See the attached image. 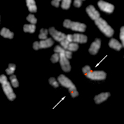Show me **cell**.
I'll list each match as a JSON object with an SVG mask.
<instances>
[{
  "label": "cell",
  "mask_w": 124,
  "mask_h": 124,
  "mask_svg": "<svg viewBox=\"0 0 124 124\" xmlns=\"http://www.w3.org/2000/svg\"><path fill=\"white\" fill-rule=\"evenodd\" d=\"M54 52L59 54V57H60L59 61H60L62 70L64 72H70L71 70L70 64V62L68 60L69 59H68L65 54V50L62 47L57 45L54 49Z\"/></svg>",
  "instance_id": "cell-1"
},
{
  "label": "cell",
  "mask_w": 124,
  "mask_h": 124,
  "mask_svg": "<svg viewBox=\"0 0 124 124\" xmlns=\"http://www.w3.org/2000/svg\"><path fill=\"white\" fill-rule=\"evenodd\" d=\"M57 80L61 85H62L65 88H68L69 93L72 98H76L77 96H78L79 94H78V92L77 90L75 85L72 83V82L68 78H67L64 75H60L58 76Z\"/></svg>",
  "instance_id": "cell-2"
},
{
  "label": "cell",
  "mask_w": 124,
  "mask_h": 124,
  "mask_svg": "<svg viewBox=\"0 0 124 124\" xmlns=\"http://www.w3.org/2000/svg\"><path fill=\"white\" fill-rule=\"evenodd\" d=\"M0 83L1 84L3 91L8 98V99L11 101H14L16 98V95L11 87L10 83L7 80V78L4 75H0Z\"/></svg>",
  "instance_id": "cell-3"
},
{
  "label": "cell",
  "mask_w": 124,
  "mask_h": 124,
  "mask_svg": "<svg viewBox=\"0 0 124 124\" xmlns=\"http://www.w3.org/2000/svg\"><path fill=\"white\" fill-rule=\"evenodd\" d=\"M95 25L99 28V30L107 37H110L113 35L114 34V30L113 28L107 23L106 20H104L102 18H98L95 21Z\"/></svg>",
  "instance_id": "cell-4"
},
{
  "label": "cell",
  "mask_w": 124,
  "mask_h": 124,
  "mask_svg": "<svg viewBox=\"0 0 124 124\" xmlns=\"http://www.w3.org/2000/svg\"><path fill=\"white\" fill-rule=\"evenodd\" d=\"M63 26L66 28H70L73 31L84 32L86 30V25L83 23L78 22H72L70 19H65L63 22Z\"/></svg>",
  "instance_id": "cell-5"
},
{
  "label": "cell",
  "mask_w": 124,
  "mask_h": 124,
  "mask_svg": "<svg viewBox=\"0 0 124 124\" xmlns=\"http://www.w3.org/2000/svg\"><path fill=\"white\" fill-rule=\"evenodd\" d=\"M86 77L93 80H103L106 78V73L104 71H90L85 75Z\"/></svg>",
  "instance_id": "cell-6"
},
{
  "label": "cell",
  "mask_w": 124,
  "mask_h": 124,
  "mask_svg": "<svg viewBox=\"0 0 124 124\" xmlns=\"http://www.w3.org/2000/svg\"><path fill=\"white\" fill-rule=\"evenodd\" d=\"M48 32H50V34L51 35V36L53 37L54 39H55L56 41L57 42H62L63 39H65V38L66 37V35L61 32H59L57 31L54 27H52L49 29Z\"/></svg>",
  "instance_id": "cell-7"
},
{
  "label": "cell",
  "mask_w": 124,
  "mask_h": 124,
  "mask_svg": "<svg viewBox=\"0 0 124 124\" xmlns=\"http://www.w3.org/2000/svg\"><path fill=\"white\" fill-rule=\"evenodd\" d=\"M98 5L102 11L107 12V13L110 14L114 11V6L112 4H110L108 2L105 1L100 0L98 2Z\"/></svg>",
  "instance_id": "cell-8"
},
{
  "label": "cell",
  "mask_w": 124,
  "mask_h": 124,
  "mask_svg": "<svg viewBox=\"0 0 124 124\" xmlns=\"http://www.w3.org/2000/svg\"><path fill=\"white\" fill-rule=\"evenodd\" d=\"M101 40L100 39H98L96 38L95 39V41L90 45V47L89 48V53L93 54V55H95L98 53L99 49L101 48Z\"/></svg>",
  "instance_id": "cell-9"
},
{
  "label": "cell",
  "mask_w": 124,
  "mask_h": 124,
  "mask_svg": "<svg viewBox=\"0 0 124 124\" xmlns=\"http://www.w3.org/2000/svg\"><path fill=\"white\" fill-rule=\"evenodd\" d=\"M86 12L89 15V17L91 18V19L94 21L100 18V13L95 9V8L93 5H89L88 7H87Z\"/></svg>",
  "instance_id": "cell-10"
},
{
  "label": "cell",
  "mask_w": 124,
  "mask_h": 124,
  "mask_svg": "<svg viewBox=\"0 0 124 124\" xmlns=\"http://www.w3.org/2000/svg\"><path fill=\"white\" fill-rule=\"evenodd\" d=\"M72 42L75 43H85L88 41L87 36L82 34H74L72 35Z\"/></svg>",
  "instance_id": "cell-11"
},
{
  "label": "cell",
  "mask_w": 124,
  "mask_h": 124,
  "mask_svg": "<svg viewBox=\"0 0 124 124\" xmlns=\"http://www.w3.org/2000/svg\"><path fill=\"white\" fill-rule=\"evenodd\" d=\"M110 93H108V92L102 93L96 95L94 98V101H95L96 104H100V103L104 102L105 101H106L107 99L108 98V97H110Z\"/></svg>",
  "instance_id": "cell-12"
},
{
  "label": "cell",
  "mask_w": 124,
  "mask_h": 124,
  "mask_svg": "<svg viewBox=\"0 0 124 124\" xmlns=\"http://www.w3.org/2000/svg\"><path fill=\"white\" fill-rule=\"evenodd\" d=\"M54 41L51 38H47L46 39H42L39 42V49L48 48L53 45Z\"/></svg>",
  "instance_id": "cell-13"
},
{
  "label": "cell",
  "mask_w": 124,
  "mask_h": 124,
  "mask_svg": "<svg viewBox=\"0 0 124 124\" xmlns=\"http://www.w3.org/2000/svg\"><path fill=\"white\" fill-rule=\"evenodd\" d=\"M108 45L110 48L114 49L117 51L121 50V49L122 48V45L116 39H111L108 43Z\"/></svg>",
  "instance_id": "cell-14"
},
{
  "label": "cell",
  "mask_w": 124,
  "mask_h": 124,
  "mask_svg": "<svg viewBox=\"0 0 124 124\" xmlns=\"http://www.w3.org/2000/svg\"><path fill=\"white\" fill-rule=\"evenodd\" d=\"M0 35L4 38H9V39H12L14 37V33L11 32L9 29L7 28H2L0 31Z\"/></svg>",
  "instance_id": "cell-15"
},
{
  "label": "cell",
  "mask_w": 124,
  "mask_h": 124,
  "mask_svg": "<svg viewBox=\"0 0 124 124\" xmlns=\"http://www.w3.org/2000/svg\"><path fill=\"white\" fill-rule=\"evenodd\" d=\"M27 7L30 12H36L37 10L35 0H26Z\"/></svg>",
  "instance_id": "cell-16"
},
{
  "label": "cell",
  "mask_w": 124,
  "mask_h": 124,
  "mask_svg": "<svg viewBox=\"0 0 124 124\" xmlns=\"http://www.w3.org/2000/svg\"><path fill=\"white\" fill-rule=\"evenodd\" d=\"M36 27L35 24H24L23 27V30L24 32H30V33H34L35 32Z\"/></svg>",
  "instance_id": "cell-17"
},
{
  "label": "cell",
  "mask_w": 124,
  "mask_h": 124,
  "mask_svg": "<svg viewBox=\"0 0 124 124\" xmlns=\"http://www.w3.org/2000/svg\"><path fill=\"white\" fill-rule=\"evenodd\" d=\"M79 48V45L78 43H75V42H70L69 45H68V47L67 48L66 50H69V51H77Z\"/></svg>",
  "instance_id": "cell-18"
},
{
  "label": "cell",
  "mask_w": 124,
  "mask_h": 124,
  "mask_svg": "<svg viewBox=\"0 0 124 124\" xmlns=\"http://www.w3.org/2000/svg\"><path fill=\"white\" fill-rule=\"evenodd\" d=\"M47 35H48V30H46V29H41L38 37L40 39H47Z\"/></svg>",
  "instance_id": "cell-19"
},
{
  "label": "cell",
  "mask_w": 124,
  "mask_h": 124,
  "mask_svg": "<svg viewBox=\"0 0 124 124\" xmlns=\"http://www.w3.org/2000/svg\"><path fill=\"white\" fill-rule=\"evenodd\" d=\"M16 69V65L15 64H12V63H10L9 64V66H8V68L6 69V73L7 75H12Z\"/></svg>",
  "instance_id": "cell-20"
},
{
  "label": "cell",
  "mask_w": 124,
  "mask_h": 124,
  "mask_svg": "<svg viewBox=\"0 0 124 124\" xmlns=\"http://www.w3.org/2000/svg\"><path fill=\"white\" fill-rule=\"evenodd\" d=\"M9 80L11 81V84L14 88H17L19 86V82L17 80V78L16 77V75H12L9 78Z\"/></svg>",
  "instance_id": "cell-21"
},
{
  "label": "cell",
  "mask_w": 124,
  "mask_h": 124,
  "mask_svg": "<svg viewBox=\"0 0 124 124\" xmlns=\"http://www.w3.org/2000/svg\"><path fill=\"white\" fill-rule=\"evenodd\" d=\"M72 0H62V4L61 7L64 9H68L70 7V4Z\"/></svg>",
  "instance_id": "cell-22"
},
{
  "label": "cell",
  "mask_w": 124,
  "mask_h": 124,
  "mask_svg": "<svg viewBox=\"0 0 124 124\" xmlns=\"http://www.w3.org/2000/svg\"><path fill=\"white\" fill-rule=\"evenodd\" d=\"M26 19H27V20L29 22H30V24H35L36 23H37V18L35 17L34 15H32V14H30V15L27 17Z\"/></svg>",
  "instance_id": "cell-23"
},
{
  "label": "cell",
  "mask_w": 124,
  "mask_h": 124,
  "mask_svg": "<svg viewBox=\"0 0 124 124\" xmlns=\"http://www.w3.org/2000/svg\"><path fill=\"white\" fill-rule=\"evenodd\" d=\"M49 83L54 87V88H57L58 86H59V84H58V83L57 82V80H56V79L54 78H50V79H49Z\"/></svg>",
  "instance_id": "cell-24"
},
{
  "label": "cell",
  "mask_w": 124,
  "mask_h": 124,
  "mask_svg": "<svg viewBox=\"0 0 124 124\" xmlns=\"http://www.w3.org/2000/svg\"><path fill=\"white\" fill-rule=\"evenodd\" d=\"M51 62H53V63H56V62H57L59 60H60V57H59V54L58 53H55L53 54V55H52V57H51Z\"/></svg>",
  "instance_id": "cell-25"
},
{
  "label": "cell",
  "mask_w": 124,
  "mask_h": 124,
  "mask_svg": "<svg viewBox=\"0 0 124 124\" xmlns=\"http://www.w3.org/2000/svg\"><path fill=\"white\" fill-rule=\"evenodd\" d=\"M120 39L122 42V47H124V26H123L121 28V30H120Z\"/></svg>",
  "instance_id": "cell-26"
},
{
  "label": "cell",
  "mask_w": 124,
  "mask_h": 124,
  "mask_svg": "<svg viewBox=\"0 0 124 124\" xmlns=\"http://www.w3.org/2000/svg\"><path fill=\"white\" fill-rule=\"evenodd\" d=\"M82 70H83V72L85 75H86V74L88 73L89 72L91 71V69H90V67L89 65H86V66H85V67L83 68Z\"/></svg>",
  "instance_id": "cell-27"
},
{
  "label": "cell",
  "mask_w": 124,
  "mask_h": 124,
  "mask_svg": "<svg viewBox=\"0 0 124 124\" xmlns=\"http://www.w3.org/2000/svg\"><path fill=\"white\" fill-rule=\"evenodd\" d=\"M83 0H75L74 1V6L75 7H80L82 5Z\"/></svg>",
  "instance_id": "cell-28"
},
{
  "label": "cell",
  "mask_w": 124,
  "mask_h": 124,
  "mask_svg": "<svg viewBox=\"0 0 124 124\" xmlns=\"http://www.w3.org/2000/svg\"><path fill=\"white\" fill-rule=\"evenodd\" d=\"M60 1H61V0H53V1H51V4H52V5L54 6V7H58L59 5H60Z\"/></svg>",
  "instance_id": "cell-29"
},
{
  "label": "cell",
  "mask_w": 124,
  "mask_h": 124,
  "mask_svg": "<svg viewBox=\"0 0 124 124\" xmlns=\"http://www.w3.org/2000/svg\"><path fill=\"white\" fill-rule=\"evenodd\" d=\"M65 54L66 56V57L68 59H71L72 58V53L71 51H69V50H65Z\"/></svg>",
  "instance_id": "cell-30"
},
{
  "label": "cell",
  "mask_w": 124,
  "mask_h": 124,
  "mask_svg": "<svg viewBox=\"0 0 124 124\" xmlns=\"http://www.w3.org/2000/svg\"><path fill=\"white\" fill-rule=\"evenodd\" d=\"M33 49L34 50H39V42H37V41H36L34 43H33Z\"/></svg>",
  "instance_id": "cell-31"
}]
</instances>
